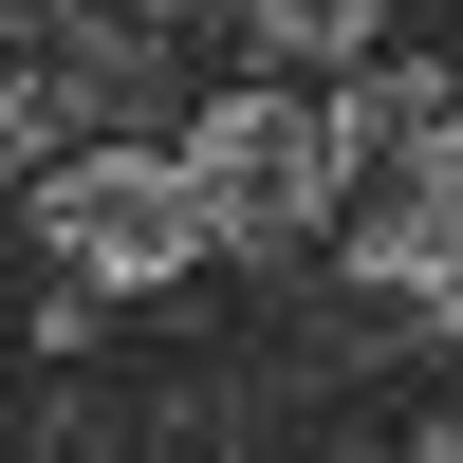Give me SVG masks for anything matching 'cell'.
Returning <instances> with one entry per match:
<instances>
[{
  "mask_svg": "<svg viewBox=\"0 0 463 463\" xmlns=\"http://www.w3.org/2000/svg\"><path fill=\"white\" fill-rule=\"evenodd\" d=\"M185 185H204V241H222V260H297V241H334V204H353V167H334V93L241 74V93L185 130Z\"/></svg>",
  "mask_w": 463,
  "mask_h": 463,
  "instance_id": "cell-1",
  "label": "cell"
},
{
  "mask_svg": "<svg viewBox=\"0 0 463 463\" xmlns=\"http://www.w3.org/2000/svg\"><path fill=\"white\" fill-rule=\"evenodd\" d=\"M37 241H56L74 297H167L185 260H222L185 148H56V167H37Z\"/></svg>",
  "mask_w": 463,
  "mask_h": 463,
  "instance_id": "cell-2",
  "label": "cell"
},
{
  "mask_svg": "<svg viewBox=\"0 0 463 463\" xmlns=\"http://www.w3.org/2000/svg\"><path fill=\"white\" fill-rule=\"evenodd\" d=\"M371 37H390V0H260V56H279L297 93H353Z\"/></svg>",
  "mask_w": 463,
  "mask_h": 463,
  "instance_id": "cell-3",
  "label": "cell"
},
{
  "mask_svg": "<svg viewBox=\"0 0 463 463\" xmlns=\"http://www.w3.org/2000/svg\"><path fill=\"white\" fill-rule=\"evenodd\" d=\"M427 185H445V204H463V74H445V148H427Z\"/></svg>",
  "mask_w": 463,
  "mask_h": 463,
  "instance_id": "cell-4",
  "label": "cell"
},
{
  "mask_svg": "<svg viewBox=\"0 0 463 463\" xmlns=\"http://www.w3.org/2000/svg\"><path fill=\"white\" fill-rule=\"evenodd\" d=\"M427 463H463V427H445V445H427Z\"/></svg>",
  "mask_w": 463,
  "mask_h": 463,
  "instance_id": "cell-5",
  "label": "cell"
}]
</instances>
